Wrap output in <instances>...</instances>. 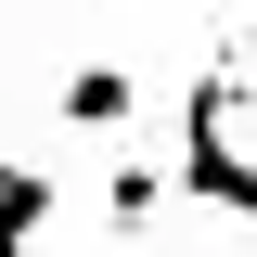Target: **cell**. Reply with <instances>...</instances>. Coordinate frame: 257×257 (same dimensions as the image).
<instances>
[{
    "instance_id": "obj_3",
    "label": "cell",
    "mask_w": 257,
    "mask_h": 257,
    "mask_svg": "<svg viewBox=\"0 0 257 257\" xmlns=\"http://www.w3.org/2000/svg\"><path fill=\"white\" fill-rule=\"evenodd\" d=\"M39 219H52V180H39V167H0V257H26Z\"/></svg>"
},
{
    "instance_id": "obj_4",
    "label": "cell",
    "mask_w": 257,
    "mask_h": 257,
    "mask_svg": "<svg viewBox=\"0 0 257 257\" xmlns=\"http://www.w3.org/2000/svg\"><path fill=\"white\" fill-rule=\"evenodd\" d=\"M155 206H167V167H155V155H128L116 180H103V219H116V231H142Z\"/></svg>"
},
{
    "instance_id": "obj_2",
    "label": "cell",
    "mask_w": 257,
    "mask_h": 257,
    "mask_svg": "<svg viewBox=\"0 0 257 257\" xmlns=\"http://www.w3.org/2000/svg\"><path fill=\"white\" fill-rule=\"evenodd\" d=\"M64 128H103V142H116L128 116H142V77H128V64H64Z\"/></svg>"
},
{
    "instance_id": "obj_1",
    "label": "cell",
    "mask_w": 257,
    "mask_h": 257,
    "mask_svg": "<svg viewBox=\"0 0 257 257\" xmlns=\"http://www.w3.org/2000/svg\"><path fill=\"white\" fill-rule=\"evenodd\" d=\"M231 64H206L193 77V116H180V155H167V193H193V206H231V219H257V155L231 142Z\"/></svg>"
}]
</instances>
